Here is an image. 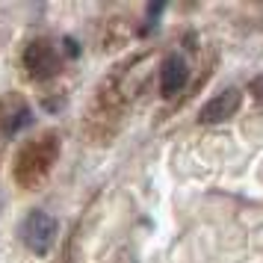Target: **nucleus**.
Here are the masks:
<instances>
[{"label": "nucleus", "instance_id": "1", "mask_svg": "<svg viewBox=\"0 0 263 263\" xmlns=\"http://www.w3.org/2000/svg\"><path fill=\"white\" fill-rule=\"evenodd\" d=\"M57 231H60L57 219L45 210H33L21 222V239L27 242V249L36 251V254H48L53 239H57Z\"/></svg>", "mask_w": 263, "mask_h": 263}, {"label": "nucleus", "instance_id": "2", "mask_svg": "<svg viewBox=\"0 0 263 263\" xmlns=\"http://www.w3.org/2000/svg\"><path fill=\"white\" fill-rule=\"evenodd\" d=\"M24 65L36 80H45V77H53V74L60 71V53H57V48L50 42H42L39 39L33 45H27Z\"/></svg>", "mask_w": 263, "mask_h": 263}, {"label": "nucleus", "instance_id": "3", "mask_svg": "<svg viewBox=\"0 0 263 263\" xmlns=\"http://www.w3.org/2000/svg\"><path fill=\"white\" fill-rule=\"evenodd\" d=\"M239 104H242V92L231 86V89L219 92L216 98H210V101L204 104L201 112H198V121H201V124H219V121H228L231 116H237Z\"/></svg>", "mask_w": 263, "mask_h": 263}, {"label": "nucleus", "instance_id": "4", "mask_svg": "<svg viewBox=\"0 0 263 263\" xmlns=\"http://www.w3.org/2000/svg\"><path fill=\"white\" fill-rule=\"evenodd\" d=\"M190 80V68H186V62L180 60V57H168L163 62V71H160V92L166 98L178 95L180 89L186 86Z\"/></svg>", "mask_w": 263, "mask_h": 263}, {"label": "nucleus", "instance_id": "5", "mask_svg": "<svg viewBox=\"0 0 263 263\" xmlns=\"http://www.w3.org/2000/svg\"><path fill=\"white\" fill-rule=\"evenodd\" d=\"M30 121H33V116H30V109L24 107V109H18V112H15V121H9V124H6V130H9V133H18L21 127H27Z\"/></svg>", "mask_w": 263, "mask_h": 263}, {"label": "nucleus", "instance_id": "6", "mask_svg": "<svg viewBox=\"0 0 263 263\" xmlns=\"http://www.w3.org/2000/svg\"><path fill=\"white\" fill-rule=\"evenodd\" d=\"M249 92H251V95H254V98H257V101L263 104V74H257V77H254V80L249 83Z\"/></svg>", "mask_w": 263, "mask_h": 263}, {"label": "nucleus", "instance_id": "7", "mask_svg": "<svg viewBox=\"0 0 263 263\" xmlns=\"http://www.w3.org/2000/svg\"><path fill=\"white\" fill-rule=\"evenodd\" d=\"M65 50H68V57H77V53H80V48H77L74 39H65Z\"/></svg>", "mask_w": 263, "mask_h": 263}]
</instances>
